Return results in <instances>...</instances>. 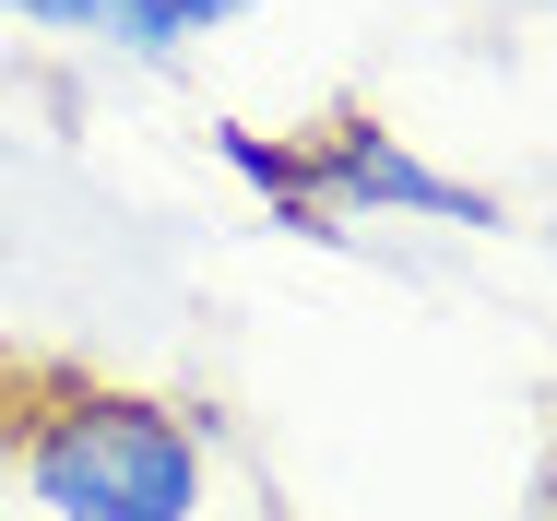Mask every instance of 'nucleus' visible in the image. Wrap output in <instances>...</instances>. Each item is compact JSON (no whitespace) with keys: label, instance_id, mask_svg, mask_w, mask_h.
<instances>
[{"label":"nucleus","instance_id":"f257e3e1","mask_svg":"<svg viewBox=\"0 0 557 521\" xmlns=\"http://www.w3.org/2000/svg\"><path fill=\"white\" fill-rule=\"evenodd\" d=\"M12 486L48 521H190L202 510V426L154 392H119V380H84V368H36L12 380Z\"/></svg>","mask_w":557,"mask_h":521},{"label":"nucleus","instance_id":"f03ea898","mask_svg":"<svg viewBox=\"0 0 557 521\" xmlns=\"http://www.w3.org/2000/svg\"><path fill=\"white\" fill-rule=\"evenodd\" d=\"M297 154H309V202L333 213H416V225H462V237H486V225H510V213L486 202L474 178H450L428 166L392 119H368V107H333V119H309L297 131Z\"/></svg>","mask_w":557,"mask_h":521},{"label":"nucleus","instance_id":"7ed1b4c3","mask_svg":"<svg viewBox=\"0 0 557 521\" xmlns=\"http://www.w3.org/2000/svg\"><path fill=\"white\" fill-rule=\"evenodd\" d=\"M237 12H261V0H48L36 24L96 36V48H119V60H178L190 36H225Z\"/></svg>","mask_w":557,"mask_h":521},{"label":"nucleus","instance_id":"20e7f679","mask_svg":"<svg viewBox=\"0 0 557 521\" xmlns=\"http://www.w3.org/2000/svg\"><path fill=\"white\" fill-rule=\"evenodd\" d=\"M214 154L273 202V225H297V237H344L333 213L309 202V154H297V142H273V131H249V119H214Z\"/></svg>","mask_w":557,"mask_h":521},{"label":"nucleus","instance_id":"39448f33","mask_svg":"<svg viewBox=\"0 0 557 521\" xmlns=\"http://www.w3.org/2000/svg\"><path fill=\"white\" fill-rule=\"evenodd\" d=\"M0 12H24V24H36V12H48V0H0Z\"/></svg>","mask_w":557,"mask_h":521},{"label":"nucleus","instance_id":"423d86ee","mask_svg":"<svg viewBox=\"0 0 557 521\" xmlns=\"http://www.w3.org/2000/svg\"><path fill=\"white\" fill-rule=\"evenodd\" d=\"M0 498H12V438H0Z\"/></svg>","mask_w":557,"mask_h":521},{"label":"nucleus","instance_id":"0eeeda50","mask_svg":"<svg viewBox=\"0 0 557 521\" xmlns=\"http://www.w3.org/2000/svg\"><path fill=\"white\" fill-rule=\"evenodd\" d=\"M546 521H557V474H546Z\"/></svg>","mask_w":557,"mask_h":521}]
</instances>
